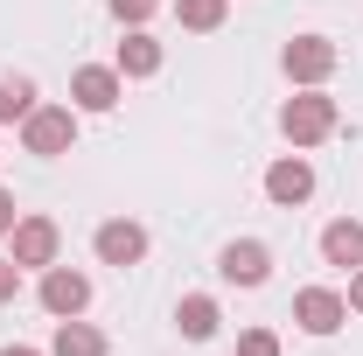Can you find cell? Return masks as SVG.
I'll list each match as a JSON object with an SVG mask.
<instances>
[{
	"label": "cell",
	"mask_w": 363,
	"mask_h": 356,
	"mask_svg": "<svg viewBox=\"0 0 363 356\" xmlns=\"http://www.w3.org/2000/svg\"><path fill=\"white\" fill-rule=\"evenodd\" d=\"M279 133L294 140V147H321V140L335 133V98L328 91H294L286 105H279Z\"/></svg>",
	"instance_id": "6da1fadb"
},
{
	"label": "cell",
	"mask_w": 363,
	"mask_h": 356,
	"mask_svg": "<svg viewBox=\"0 0 363 356\" xmlns=\"http://www.w3.org/2000/svg\"><path fill=\"white\" fill-rule=\"evenodd\" d=\"M21 147L43 154V161L70 154V147H77V105H35V112L21 119Z\"/></svg>",
	"instance_id": "7a4b0ae2"
},
{
	"label": "cell",
	"mask_w": 363,
	"mask_h": 356,
	"mask_svg": "<svg viewBox=\"0 0 363 356\" xmlns=\"http://www.w3.org/2000/svg\"><path fill=\"white\" fill-rule=\"evenodd\" d=\"M56 252H63L56 217H14V230H7V259L14 266H56Z\"/></svg>",
	"instance_id": "3957f363"
},
{
	"label": "cell",
	"mask_w": 363,
	"mask_h": 356,
	"mask_svg": "<svg viewBox=\"0 0 363 356\" xmlns=\"http://www.w3.org/2000/svg\"><path fill=\"white\" fill-rule=\"evenodd\" d=\"M35 301H43V314H56V321H70V314L91 308V279L77 266H43V287H35Z\"/></svg>",
	"instance_id": "277c9868"
},
{
	"label": "cell",
	"mask_w": 363,
	"mask_h": 356,
	"mask_svg": "<svg viewBox=\"0 0 363 356\" xmlns=\"http://www.w3.org/2000/svg\"><path fill=\"white\" fill-rule=\"evenodd\" d=\"M279 63H286V77L301 91H315V84H328V70H335V43H328V35H294V43L279 49Z\"/></svg>",
	"instance_id": "5b68a950"
},
{
	"label": "cell",
	"mask_w": 363,
	"mask_h": 356,
	"mask_svg": "<svg viewBox=\"0 0 363 356\" xmlns=\"http://www.w3.org/2000/svg\"><path fill=\"white\" fill-rule=\"evenodd\" d=\"M91 252H98V266H140L147 259V230H140L133 217H105L98 223V238H91Z\"/></svg>",
	"instance_id": "8992f818"
},
{
	"label": "cell",
	"mask_w": 363,
	"mask_h": 356,
	"mask_svg": "<svg viewBox=\"0 0 363 356\" xmlns=\"http://www.w3.org/2000/svg\"><path fill=\"white\" fill-rule=\"evenodd\" d=\"M119 98H126V77H119L112 63H84V70L70 77V105H77V112H112Z\"/></svg>",
	"instance_id": "52a82bcc"
},
{
	"label": "cell",
	"mask_w": 363,
	"mask_h": 356,
	"mask_svg": "<svg viewBox=\"0 0 363 356\" xmlns=\"http://www.w3.org/2000/svg\"><path fill=\"white\" fill-rule=\"evenodd\" d=\"M294 321H301L308 335H335V328L350 321V301H342L335 287H301V294H294Z\"/></svg>",
	"instance_id": "ba28073f"
},
{
	"label": "cell",
	"mask_w": 363,
	"mask_h": 356,
	"mask_svg": "<svg viewBox=\"0 0 363 356\" xmlns=\"http://www.w3.org/2000/svg\"><path fill=\"white\" fill-rule=\"evenodd\" d=\"M217 272H224L230 287H266L272 279V252L259 238H230L224 252H217Z\"/></svg>",
	"instance_id": "9c48e42d"
},
{
	"label": "cell",
	"mask_w": 363,
	"mask_h": 356,
	"mask_svg": "<svg viewBox=\"0 0 363 356\" xmlns=\"http://www.w3.org/2000/svg\"><path fill=\"white\" fill-rule=\"evenodd\" d=\"M266 196L279 203V210H301L308 196H315V168H308V154H279L266 168Z\"/></svg>",
	"instance_id": "30bf717a"
},
{
	"label": "cell",
	"mask_w": 363,
	"mask_h": 356,
	"mask_svg": "<svg viewBox=\"0 0 363 356\" xmlns=\"http://www.w3.org/2000/svg\"><path fill=\"white\" fill-rule=\"evenodd\" d=\"M321 259H328V266H342V272H357V266H363V223H357V217H335L328 230H321Z\"/></svg>",
	"instance_id": "8fae6325"
},
{
	"label": "cell",
	"mask_w": 363,
	"mask_h": 356,
	"mask_svg": "<svg viewBox=\"0 0 363 356\" xmlns=\"http://www.w3.org/2000/svg\"><path fill=\"white\" fill-rule=\"evenodd\" d=\"M112 70H119V77H154V70H161V43H154L147 28H126V43H119V56H112Z\"/></svg>",
	"instance_id": "7c38bea8"
},
{
	"label": "cell",
	"mask_w": 363,
	"mask_h": 356,
	"mask_svg": "<svg viewBox=\"0 0 363 356\" xmlns=\"http://www.w3.org/2000/svg\"><path fill=\"white\" fill-rule=\"evenodd\" d=\"M49 356H105V335L91 328L84 314H70V321H56V335H49Z\"/></svg>",
	"instance_id": "4fadbf2b"
},
{
	"label": "cell",
	"mask_w": 363,
	"mask_h": 356,
	"mask_svg": "<svg viewBox=\"0 0 363 356\" xmlns=\"http://www.w3.org/2000/svg\"><path fill=\"white\" fill-rule=\"evenodd\" d=\"M175 321H182V335H189V343H210L224 314H217V301H210V294H182V301H175Z\"/></svg>",
	"instance_id": "5bb4252c"
},
{
	"label": "cell",
	"mask_w": 363,
	"mask_h": 356,
	"mask_svg": "<svg viewBox=\"0 0 363 356\" xmlns=\"http://www.w3.org/2000/svg\"><path fill=\"white\" fill-rule=\"evenodd\" d=\"M230 14V0H175V21L189 28V35H217Z\"/></svg>",
	"instance_id": "9a60e30c"
},
{
	"label": "cell",
	"mask_w": 363,
	"mask_h": 356,
	"mask_svg": "<svg viewBox=\"0 0 363 356\" xmlns=\"http://www.w3.org/2000/svg\"><path fill=\"white\" fill-rule=\"evenodd\" d=\"M35 112V84L28 77H0V126H21Z\"/></svg>",
	"instance_id": "2e32d148"
},
{
	"label": "cell",
	"mask_w": 363,
	"mask_h": 356,
	"mask_svg": "<svg viewBox=\"0 0 363 356\" xmlns=\"http://www.w3.org/2000/svg\"><path fill=\"white\" fill-rule=\"evenodd\" d=\"M154 14H161V0H112V21L119 28H147Z\"/></svg>",
	"instance_id": "e0dca14e"
},
{
	"label": "cell",
	"mask_w": 363,
	"mask_h": 356,
	"mask_svg": "<svg viewBox=\"0 0 363 356\" xmlns=\"http://www.w3.org/2000/svg\"><path fill=\"white\" fill-rule=\"evenodd\" d=\"M238 356H279V335L272 328H245L238 335Z\"/></svg>",
	"instance_id": "ac0fdd59"
},
{
	"label": "cell",
	"mask_w": 363,
	"mask_h": 356,
	"mask_svg": "<svg viewBox=\"0 0 363 356\" xmlns=\"http://www.w3.org/2000/svg\"><path fill=\"white\" fill-rule=\"evenodd\" d=\"M14 294H21V266H14V259H0V308H7Z\"/></svg>",
	"instance_id": "d6986e66"
},
{
	"label": "cell",
	"mask_w": 363,
	"mask_h": 356,
	"mask_svg": "<svg viewBox=\"0 0 363 356\" xmlns=\"http://www.w3.org/2000/svg\"><path fill=\"white\" fill-rule=\"evenodd\" d=\"M14 217H21V210H14V189H0V238L14 230Z\"/></svg>",
	"instance_id": "ffe728a7"
},
{
	"label": "cell",
	"mask_w": 363,
	"mask_h": 356,
	"mask_svg": "<svg viewBox=\"0 0 363 356\" xmlns=\"http://www.w3.org/2000/svg\"><path fill=\"white\" fill-rule=\"evenodd\" d=\"M342 301H350V314H363V266L350 272V294H342Z\"/></svg>",
	"instance_id": "44dd1931"
},
{
	"label": "cell",
	"mask_w": 363,
	"mask_h": 356,
	"mask_svg": "<svg viewBox=\"0 0 363 356\" xmlns=\"http://www.w3.org/2000/svg\"><path fill=\"white\" fill-rule=\"evenodd\" d=\"M0 356H43V350H21V343H14V350H0Z\"/></svg>",
	"instance_id": "7402d4cb"
}]
</instances>
